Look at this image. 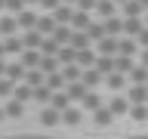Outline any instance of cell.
Wrapping results in <instances>:
<instances>
[{
    "instance_id": "obj_1",
    "label": "cell",
    "mask_w": 148,
    "mask_h": 139,
    "mask_svg": "<svg viewBox=\"0 0 148 139\" xmlns=\"http://www.w3.org/2000/svg\"><path fill=\"white\" fill-rule=\"evenodd\" d=\"M127 99H130V105H148V83H130Z\"/></svg>"
},
{
    "instance_id": "obj_2",
    "label": "cell",
    "mask_w": 148,
    "mask_h": 139,
    "mask_svg": "<svg viewBox=\"0 0 148 139\" xmlns=\"http://www.w3.org/2000/svg\"><path fill=\"white\" fill-rule=\"evenodd\" d=\"M120 53V37H111V34H105L96 43V56H117Z\"/></svg>"
},
{
    "instance_id": "obj_3",
    "label": "cell",
    "mask_w": 148,
    "mask_h": 139,
    "mask_svg": "<svg viewBox=\"0 0 148 139\" xmlns=\"http://www.w3.org/2000/svg\"><path fill=\"white\" fill-rule=\"evenodd\" d=\"M18 28H22V31H31V28H37V19H40V9L37 6H28V9H22V12H18Z\"/></svg>"
},
{
    "instance_id": "obj_4",
    "label": "cell",
    "mask_w": 148,
    "mask_h": 139,
    "mask_svg": "<svg viewBox=\"0 0 148 139\" xmlns=\"http://www.w3.org/2000/svg\"><path fill=\"white\" fill-rule=\"evenodd\" d=\"M92 16L105 22V19H111V16H120V6L114 3V0H99V3H96V12H92Z\"/></svg>"
},
{
    "instance_id": "obj_5",
    "label": "cell",
    "mask_w": 148,
    "mask_h": 139,
    "mask_svg": "<svg viewBox=\"0 0 148 139\" xmlns=\"http://www.w3.org/2000/svg\"><path fill=\"white\" fill-rule=\"evenodd\" d=\"M145 12L148 9L142 6V0H127V3L120 6V16L123 19H145Z\"/></svg>"
},
{
    "instance_id": "obj_6",
    "label": "cell",
    "mask_w": 148,
    "mask_h": 139,
    "mask_svg": "<svg viewBox=\"0 0 148 139\" xmlns=\"http://www.w3.org/2000/svg\"><path fill=\"white\" fill-rule=\"evenodd\" d=\"M9 34H22V28H18V19L3 12L0 16V37H9Z\"/></svg>"
},
{
    "instance_id": "obj_7",
    "label": "cell",
    "mask_w": 148,
    "mask_h": 139,
    "mask_svg": "<svg viewBox=\"0 0 148 139\" xmlns=\"http://www.w3.org/2000/svg\"><path fill=\"white\" fill-rule=\"evenodd\" d=\"M127 83H130V77H127V74H120V71H111L108 77H105V87H108L111 93H123V90H127Z\"/></svg>"
},
{
    "instance_id": "obj_8",
    "label": "cell",
    "mask_w": 148,
    "mask_h": 139,
    "mask_svg": "<svg viewBox=\"0 0 148 139\" xmlns=\"http://www.w3.org/2000/svg\"><path fill=\"white\" fill-rule=\"evenodd\" d=\"M40 59H43V53H40V50H22V56H18V62L25 65L28 71L40 68Z\"/></svg>"
},
{
    "instance_id": "obj_9",
    "label": "cell",
    "mask_w": 148,
    "mask_h": 139,
    "mask_svg": "<svg viewBox=\"0 0 148 139\" xmlns=\"http://www.w3.org/2000/svg\"><path fill=\"white\" fill-rule=\"evenodd\" d=\"M25 74H28V68L18 62V59H12V62L6 65V77H9L12 83H25Z\"/></svg>"
},
{
    "instance_id": "obj_10",
    "label": "cell",
    "mask_w": 148,
    "mask_h": 139,
    "mask_svg": "<svg viewBox=\"0 0 148 139\" xmlns=\"http://www.w3.org/2000/svg\"><path fill=\"white\" fill-rule=\"evenodd\" d=\"M56 25H59V22L53 19V12H40V19H37V31H40L43 37H53Z\"/></svg>"
},
{
    "instance_id": "obj_11",
    "label": "cell",
    "mask_w": 148,
    "mask_h": 139,
    "mask_svg": "<svg viewBox=\"0 0 148 139\" xmlns=\"http://www.w3.org/2000/svg\"><path fill=\"white\" fill-rule=\"evenodd\" d=\"M40 124L43 127H56V124H62V111H56L53 105H43V111H40Z\"/></svg>"
},
{
    "instance_id": "obj_12",
    "label": "cell",
    "mask_w": 148,
    "mask_h": 139,
    "mask_svg": "<svg viewBox=\"0 0 148 139\" xmlns=\"http://www.w3.org/2000/svg\"><path fill=\"white\" fill-rule=\"evenodd\" d=\"M65 93H68V99H71V102H83V96L90 93V87H86L83 81H74V83L65 87Z\"/></svg>"
},
{
    "instance_id": "obj_13",
    "label": "cell",
    "mask_w": 148,
    "mask_h": 139,
    "mask_svg": "<svg viewBox=\"0 0 148 139\" xmlns=\"http://www.w3.org/2000/svg\"><path fill=\"white\" fill-rule=\"evenodd\" d=\"M3 46H6V56H22V50H25V43H22V34H9L3 37Z\"/></svg>"
},
{
    "instance_id": "obj_14",
    "label": "cell",
    "mask_w": 148,
    "mask_h": 139,
    "mask_svg": "<svg viewBox=\"0 0 148 139\" xmlns=\"http://www.w3.org/2000/svg\"><path fill=\"white\" fill-rule=\"evenodd\" d=\"M22 43H25V50H40V43H43V34H40L37 28H31V31H22Z\"/></svg>"
},
{
    "instance_id": "obj_15",
    "label": "cell",
    "mask_w": 148,
    "mask_h": 139,
    "mask_svg": "<svg viewBox=\"0 0 148 139\" xmlns=\"http://www.w3.org/2000/svg\"><path fill=\"white\" fill-rule=\"evenodd\" d=\"M3 111H6V120H22V118H25V105L16 102V99H6Z\"/></svg>"
},
{
    "instance_id": "obj_16",
    "label": "cell",
    "mask_w": 148,
    "mask_h": 139,
    "mask_svg": "<svg viewBox=\"0 0 148 139\" xmlns=\"http://www.w3.org/2000/svg\"><path fill=\"white\" fill-rule=\"evenodd\" d=\"M114 59H117V56H96V65H92V68H96L102 77H108V74L114 71Z\"/></svg>"
},
{
    "instance_id": "obj_17",
    "label": "cell",
    "mask_w": 148,
    "mask_h": 139,
    "mask_svg": "<svg viewBox=\"0 0 148 139\" xmlns=\"http://www.w3.org/2000/svg\"><path fill=\"white\" fill-rule=\"evenodd\" d=\"M145 28V19H123V37H139Z\"/></svg>"
},
{
    "instance_id": "obj_18",
    "label": "cell",
    "mask_w": 148,
    "mask_h": 139,
    "mask_svg": "<svg viewBox=\"0 0 148 139\" xmlns=\"http://www.w3.org/2000/svg\"><path fill=\"white\" fill-rule=\"evenodd\" d=\"M92 12H83V9H74V19H71V28L74 31H86V25H90L92 22Z\"/></svg>"
},
{
    "instance_id": "obj_19",
    "label": "cell",
    "mask_w": 148,
    "mask_h": 139,
    "mask_svg": "<svg viewBox=\"0 0 148 139\" xmlns=\"http://www.w3.org/2000/svg\"><path fill=\"white\" fill-rule=\"evenodd\" d=\"M86 34H90L92 46H96V43L102 40V37H105V22H102V19H92L90 25H86Z\"/></svg>"
},
{
    "instance_id": "obj_20",
    "label": "cell",
    "mask_w": 148,
    "mask_h": 139,
    "mask_svg": "<svg viewBox=\"0 0 148 139\" xmlns=\"http://www.w3.org/2000/svg\"><path fill=\"white\" fill-rule=\"evenodd\" d=\"M102 105H105V102H102V96H99L96 90H90L86 96H83V102H80V108H83V111H99Z\"/></svg>"
},
{
    "instance_id": "obj_21",
    "label": "cell",
    "mask_w": 148,
    "mask_h": 139,
    "mask_svg": "<svg viewBox=\"0 0 148 139\" xmlns=\"http://www.w3.org/2000/svg\"><path fill=\"white\" fill-rule=\"evenodd\" d=\"M53 19L59 22V25H71V19H74V6H68V3L56 6V9H53Z\"/></svg>"
},
{
    "instance_id": "obj_22",
    "label": "cell",
    "mask_w": 148,
    "mask_h": 139,
    "mask_svg": "<svg viewBox=\"0 0 148 139\" xmlns=\"http://www.w3.org/2000/svg\"><path fill=\"white\" fill-rule=\"evenodd\" d=\"M68 46H74V50L80 53V50H90L92 40H90V34H86V31H71V43H68Z\"/></svg>"
},
{
    "instance_id": "obj_23",
    "label": "cell",
    "mask_w": 148,
    "mask_h": 139,
    "mask_svg": "<svg viewBox=\"0 0 148 139\" xmlns=\"http://www.w3.org/2000/svg\"><path fill=\"white\" fill-rule=\"evenodd\" d=\"M108 108H111V114H130V99L127 96H111Z\"/></svg>"
},
{
    "instance_id": "obj_24",
    "label": "cell",
    "mask_w": 148,
    "mask_h": 139,
    "mask_svg": "<svg viewBox=\"0 0 148 139\" xmlns=\"http://www.w3.org/2000/svg\"><path fill=\"white\" fill-rule=\"evenodd\" d=\"M133 68H136V56H117V59H114V71H120V74L130 77Z\"/></svg>"
},
{
    "instance_id": "obj_25",
    "label": "cell",
    "mask_w": 148,
    "mask_h": 139,
    "mask_svg": "<svg viewBox=\"0 0 148 139\" xmlns=\"http://www.w3.org/2000/svg\"><path fill=\"white\" fill-rule=\"evenodd\" d=\"M12 99L22 102V105H28V102L34 99V87H28V83H18L16 90H12Z\"/></svg>"
},
{
    "instance_id": "obj_26",
    "label": "cell",
    "mask_w": 148,
    "mask_h": 139,
    "mask_svg": "<svg viewBox=\"0 0 148 139\" xmlns=\"http://www.w3.org/2000/svg\"><path fill=\"white\" fill-rule=\"evenodd\" d=\"M83 83H86V87H90V90H99L102 83H105V77H102L99 71H96V68H86V71H83V77H80Z\"/></svg>"
},
{
    "instance_id": "obj_27",
    "label": "cell",
    "mask_w": 148,
    "mask_h": 139,
    "mask_svg": "<svg viewBox=\"0 0 148 139\" xmlns=\"http://www.w3.org/2000/svg\"><path fill=\"white\" fill-rule=\"evenodd\" d=\"M71 31H74L71 25H56V31H53V40H56L59 46H68V43H71Z\"/></svg>"
},
{
    "instance_id": "obj_28",
    "label": "cell",
    "mask_w": 148,
    "mask_h": 139,
    "mask_svg": "<svg viewBox=\"0 0 148 139\" xmlns=\"http://www.w3.org/2000/svg\"><path fill=\"white\" fill-rule=\"evenodd\" d=\"M80 120H83V108H74L71 105V108L62 111V124H68V127H77Z\"/></svg>"
},
{
    "instance_id": "obj_29",
    "label": "cell",
    "mask_w": 148,
    "mask_h": 139,
    "mask_svg": "<svg viewBox=\"0 0 148 139\" xmlns=\"http://www.w3.org/2000/svg\"><path fill=\"white\" fill-rule=\"evenodd\" d=\"M142 46H139V40L136 37H120V53L117 56H136Z\"/></svg>"
},
{
    "instance_id": "obj_30",
    "label": "cell",
    "mask_w": 148,
    "mask_h": 139,
    "mask_svg": "<svg viewBox=\"0 0 148 139\" xmlns=\"http://www.w3.org/2000/svg\"><path fill=\"white\" fill-rule=\"evenodd\" d=\"M46 87H49L53 93H62L65 87H68V81L62 77V71H53V74H46Z\"/></svg>"
},
{
    "instance_id": "obj_31",
    "label": "cell",
    "mask_w": 148,
    "mask_h": 139,
    "mask_svg": "<svg viewBox=\"0 0 148 139\" xmlns=\"http://www.w3.org/2000/svg\"><path fill=\"white\" fill-rule=\"evenodd\" d=\"M77 65H80L83 71H86V68H92V65H96V46L80 50V53H77Z\"/></svg>"
},
{
    "instance_id": "obj_32",
    "label": "cell",
    "mask_w": 148,
    "mask_h": 139,
    "mask_svg": "<svg viewBox=\"0 0 148 139\" xmlns=\"http://www.w3.org/2000/svg\"><path fill=\"white\" fill-rule=\"evenodd\" d=\"M40 71H43V74L62 71V62H59V56H43V59H40Z\"/></svg>"
},
{
    "instance_id": "obj_33",
    "label": "cell",
    "mask_w": 148,
    "mask_h": 139,
    "mask_svg": "<svg viewBox=\"0 0 148 139\" xmlns=\"http://www.w3.org/2000/svg\"><path fill=\"white\" fill-rule=\"evenodd\" d=\"M62 77L68 83H74V81H80V77H83V68H80V65H62Z\"/></svg>"
},
{
    "instance_id": "obj_34",
    "label": "cell",
    "mask_w": 148,
    "mask_h": 139,
    "mask_svg": "<svg viewBox=\"0 0 148 139\" xmlns=\"http://www.w3.org/2000/svg\"><path fill=\"white\" fill-rule=\"evenodd\" d=\"M92 120H96L99 127H108L111 120H114V114H111V108H108V105H102L99 111H92Z\"/></svg>"
},
{
    "instance_id": "obj_35",
    "label": "cell",
    "mask_w": 148,
    "mask_h": 139,
    "mask_svg": "<svg viewBox=\"0 0 148 139\" xmlns=\"http://www.w3.org/2000/svg\"><path fill=\"white\" fill-rule=\"evenodd\" d=\"M49 105H53L56 111H65V108H71V99H68V93H53V99H49Z\"/></svg>"
},
{
    "instance_id": "obj_36",
    "label": "cell",
    "mask_w": 148,
    "mask_h": 139,
    "mask_svg": "<svg viewBox=\"0 0 148 139\" xmlns=\"http://www.w3.org/2000/svg\"><path fill=\"white\" fill-rule=\"evenodd\" d=\"M59 62L62 65H77V50L74 46H62L59 50Z\"/></svg>"
},
{
    "instance_id": "obj_37",
    "label": "cell",
    "mask_w": 148,
    "mask_h": 139,
    "mask_svg": "<svg viewBox=\"0 0 148 139\" xmlns=\"http://www.w3.org/2000/svg\"><path fill=\"white\" fill-rule=\"evenodd\" d=\"M25 83H28V87H43V83H46V74L40 71V68H34V71L25 74Z\"/></svg>"
},
{
    "instance_id": "obj_38",
    "label": "cell",
    "mask_w": 148,
    "mask_h": 139,
    "mask_svg": "<svg viewBox=\"0 0 148 139\" xmlns=\"http://www.w3.org/2000/svg\"><path fill=\"white\" fill-rule=\"evenodd\" d=\"M49 99H53V90L49 87H34V102H40V105H49Z\"/></svg>"
},
{
    "instance_id": "obj_39",
    "label": "cell",
    "mask_w": 148,
    "mask_h": 139,
    "mask_svg": "<svg viewBox=\"0 0 148 139\" xmlns=\"http://www.w3.org/2000/svg\"><path fill=\"white\" fill-rule=\"evenodd\" d=\"M130 83H148V68L145 65H136L130 71Z\"/></svg>"
},
{
    "instance_id": "obj_40",
    "label": "cell",
    "mask_w": 148,
    "mask_h": 139,
    "mask_svg": "<svg viewBox=\"0 0 148 139\" xmlns=\"http://www.w3.org/2000/svg\"><path fill=\"white\" fill-rule=\"evenodd\" d=\"M59 50H62V46L56 43L53 37H43V43H40V53L43 56H59Z\"/></svg>"
},
{
    "instance_id": "obj_41",
    "label": "cell",
    "mask_w": 148,
    "mask_h": 139,
    "mask_svg": "<svg viewBox=\"0 0 148 139\" xmlns=\"http://www.w3.org/2000/svg\"><path fill=\"white\" fill-rule=\"evenodd\" d=\"M18 83H12L9 77H0V99H12V90H16Z\"/></svg>"
},
{
    "instance_id": "obj_42",
    "label": "cell",
    "mask_w": 148,
    "mask_h": 139,
    "mask_svg": "<svg viewBox=\"0 0 148 139\" xmlns=\"http://www.w3.org/2000/svg\"><path fill=\"white\" fill-rule=\"evenodd\" d=\"M130 118L139 120V124H142V120H148V105H130Z\"/></svg>"
},
{
    "instance_id": "obj_43",
    "label": "cell",
    "mask_w": 148,
    "mask_h": 139,
    "mask_svg": "<svg viewBox=\"0 0 148 139\" xmlns=\"http://www.w3.org/2000/svg\"><path fill=\"white\" fill-rule=\"evenodd\" d=\"M22 9H28L25 0H6V12H9V16H18Z\"/></svg>"
},
{
    "instance_id": "obj_44",
    "label": "cell",
    "mask_w": 148,
    "mask_h": 139,
    "mask_svg": "<svg viewBox=\"0 0 148 139\" xmlns=\"http://www.w3.org/2000/svg\"><path fill=\"white\" fill-rule=\"evenodd\" d=\"M56 6H62V0H40V3H37V9H40V12H53Z\"/></svg>"
},
{
    "instance_id": "obj_45",
    "label": "cell",
    "mask_w": 148,
    "mask_h": 139,
    "mask_svg": "<svg viewBox=\"0 0 148 139\" xmlns=\"http://www.w3.org/2000/svg\"><path fill=\"white\" fill-rule=\"evenodd\" d=\"M96 3H99V0H77V6H74V9H83V12H96Z\"/></svg>"
},
{
    "instance_id": "obj_46",
    "label": "cell",
    "mask_w": 148,
    "mask_h": 139,
    "mask_svg": "<svg viewBox=\"0 0 148 139\" xmlns=\"http://www.w3.org/2000/svg\"><path fill=\"white\" fill-rule=\"evenodd\" d=\"M136 40H139V46H142V50H148V25L142 28V34H139Z\"/></svg>"
},
{
    "instance_id": "obj_47",
    "label": "cell",
    "mask_w": 148,
    "mask_h": 139,
    "mask_svg": "<svg viewBox=\"0 0 148 139\" xmlns=\"http://www.w3.org/2000/svg\"><path fill=\"white\" fill-rule=\"evenodd\" d=\"M139 65H145V68H148V50H139Z\"/></svg>"
},
{
    "instance_id": "obj_48",
    "label": "cell",
    "mask_w": 148,
    "mask_h": 139,
    "mask_svg": "<svg viewBox=\"0 0 148 139\" xmlns=\"http://www.w3.org/2000/svg\"><path fill=\"white\" fill-rule=\"evenodd\" d=\"M6 65H9V59H0V77H6Z\"/></svg>"
},
{
    "instance_id": "obj_49",
    "label": "cell",
    "mask_w": 148,
    "mask_h": 139,
    "mask_svg": "<svg viewBox=\"0 0 148 139\" xmlns=\"http://www.w3.org/2000/svg\"><path fill=\"white\" fill-rule=\"evenodd\" d=\"M6 139H53V136H6Z\"/></svg>"
},
{
    "instance_id": "obj_50",
    "label": "cell",
    "mask_w": 148,
    "mask_h": 139,
    "mask_svg": "<svg viewBox=\"0 0 148 139\" xmlns=\"http://www.w3.org/2000/svg\"><path fill=\"white\" fill-rule=\"evenodd\" d=\"M0 59H6V46H3V37H0Z\"/></svg>"
},
{
    "instance_id": "obj_51",
    "label": "cell",
    "mask_w": 148,
    "mask_h": 139,
    "mask_svg": "<svg viewBox=\"0 0 148 139\" xmlns=\"http://www.w3.org/2000/svg\"><path fill=\"white\" fill-rule=\"evenodd\" d=\"M3 12H6V0H0V16H3Z\"/></svg>"
},
{
    "instance_id": "obj_52",
    "label": "cell",
    "mask_w": 148,
    "mask_h": 139,
    "mask_svg": "<svg viewBox=\"0 0 148 139\" xmlns=\"http://www.w3.org/2000/svg\"><path fill=\"white\" fill-rule=\"evenodd\" d=\"M3 120H6V111H3V105H0V124H3Z\"/></svg>"
},
{
    "instance_id": "obj_53",
    "label": "cell",
    "mask_w": 148,
    "mask_h": 139,
    "mask_svg": "<svg viewBox=\"0 0 148 139\" xmlns=\"http://www.w3.org/2000/svg\"><path fill=\"white\" fill-rule=\"evenodd\" d=\"M25 3H28V6H37V3H40V0H25Z\"/></svg>"
},
{
    "instance_id": "obj_54",
    "label": "cell",
    "mask_w": 148,
    "mask_h": 139,
    "mask_svg": "<svg viewBox=\"0 0 148 139\" xmlns=\"http://www.w3.org/2000/svg\"><path fill=\"white\" fill-rule=\"evenodd\" d=\"M62 3H68V6H77V0H62Z\"/></svg>"
},
{
    "instance_id": "obj_55",
    "label": "cell",
    "mask_w": 148,
    "mask_h": 139,
    "mask_svg": "<svg viewBox=\"0 0 148 139\" xmlns=\"http://www.w3.org/2000/svg\"><path fill=\"white\" fill-rule=\"evenodd\" d=\"M130 139H148V136H130Z\"/></svg>"
},
{
    "instance_id": "obj_56",
    "label": "cell",
    "mask_w": 148,
    "mask_h": 139,
    "mask_svg": "<svg viewBox=\"0 0 148 139\" xmlns=\"http://www.w3.org/2000/svg\"><path fill=\"white\" fill-rule=\"evenodd\" d=\"M145 25H148V12H145Z\"/></svg>"
}]
</instances>
